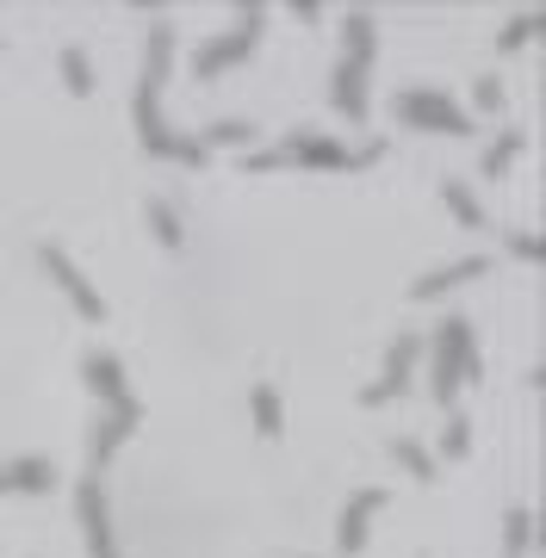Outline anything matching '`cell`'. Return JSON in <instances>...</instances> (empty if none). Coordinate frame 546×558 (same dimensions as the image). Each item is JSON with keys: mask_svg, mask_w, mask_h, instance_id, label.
Returning <instances> with one entry per match:
<instances>
[{"mask_svg": "<svg viewBox=\"0 0 546 558\" xmlns=\"http://www.w3.org/2000/svg\"><path fill=\"white\" fill-rule=\"evenodd\" d=\"M490 274V255H460V260H441V267H428L416 286H410V299L428 304V299H447L453 286H465V279H485Z\"/></svg>", "mask_w": 546, "mask_h": 558, "instance_id": "11", "label": "cell"}, {"mask_svg": "<svg viewBox=\"0 0 546 558\" xmlns=\"http://www.w3.org/2000/svg\"><path fill=\"white\" fill-rule=\"evenodd\" d=\"M38 260H44V274H50V286H57L62 299L75 304V317H87V323H106V299H100V286L75 267V255L69 248H57V242H44L38 248Z\"/></svg>", "mask_w": 546, "mask_h": 558, "instance_id": "5", "label": "cell"}, {"mask_svg": "<svg viewBox=\"0 0 546 558\" xmlns=\"http://www.w3.org/2000/svg\"><path fill=\"white\" fill-rule=\"evenodd\" d=\"M0 484H7L13 497H50V490H57V465L44 453H20V459L0 465Z\"/></svg>", "mask_w": 546, "mask_h": 558, "instance_id": "13", "label": "cell"}, {"mask_svg": "<svg viewBox=\"0 0 546 558\" xmlns=\"http://www.w3.org/2000/svg\"><path fill=\"white\" fill-rule=\"evenodd\" d=\"M168 161H181V168H205V161H211V149H205L199 137H174V156Z\"/></svg>", "mask_w": 546, "mask_h": 558, "instance_id": "27", "label": "cell"}, {"mask_svg": "<svg viewBox=\"0 0 546 558\" xmlns=\"http://www.w3.org/2000/svg\"><path fill=\"white\" fill-rule=\"evenodd\" d=\"M248 422L262 440H280L286 435V403H280V385H248Z\"/></svg>", "mask_w": 546, "mask_h": 558, "instance_id": "16", "label": "cell"}, {"mask_svg": "<svg viewBox=\"0 0 546 558\" xmlns=\"http://www.w3.org/2000/svg\"><path fill=\"white\" fill-rule=\"evenodd\" d=\"M57 69H62V87H69L75 100H87V94L100 87V75H94V57H87L82 44H69V50L57 57Z\"/></svg>", "mask_w": 546, "mask_h": 558, "instance_id": "21", "label": "cell"}, {"mask_svg": "<svg viewBox=\"0 0 546 558\" xmlns=\"http://www.w3.org/2000/svg\"><path fill=\"white\" fill-rule=\"evenodd\" d=\"M373 57H379V25H373V13H366V7H354V13L342 20V62L373 69Z\"/></svg>", "mask_w": 546, "mask_h": 558, "instance_id": "15", "label": "cell"}, {"mask_svg": "<svg viewBox=\"0 0 546 558\" xmlns=\"http://www.w3.org/2000/svg\"><path fill=\"white\" fill-rule=\"evenodd\" d=\"M472 106H478V112H503V106H509V87H503L497 75L472 81Z\"/></svg>", "mask_w": 546, "mask_h": 558, "instance_id": "26", "label": "cell"}, {"mask_svg": "<svg viewBox=\"0 0 546 558\" xmlns=\"http://www.w3.org/2000/svg\"><path fill=\"white\" fill-rule=\"evenodd\" d=\"M391 112H398V124L428 131V137H465V131H472V112H465L460 100H447L441 87H404V94L391 100Z\"/></svg>", "mask_w": 546, "mask_h": 558, "instance_id": "3", "label": "cell"}, {"mask_svg": "<svg viewBox=\"0 0 546 558\" xmlns=\"http://www.w3.org/2000/svg\"><path fill=\"white\" fill-rule=\"evenodd\" d=\"M329 106H336L348 124H366V69L336 62V75H329Z\"/></svg>", "mask_w": 546, "mask_h": 558, "instance_id": "14", "label": "cell"}, {"mask_svg": "<svg viewBox=\"0 0 546 558\" xmlns=\"http://www.w3.org/2000/svg\"><path fill=\"white\" fill-rule=\"evenodd\" d=\"M255 137H262V124H248V119H223V124H211V131H205V149H255Z\"/></svg>", "mask_w": 546, "mask_h": 558, "instance_id": "23", "label": "cell"}, {"mask_svg": "<svg viewBox=\"0 0 546 558\" xmlns=\"http://www.w3.org/2000/svg\"><path fill=\"white\" fill-rule=\"evenodd\" d=\"M0 50H7V38H0Z\"/></svg>", "mask_w": 546, "mask_h": 558, "instance_id": "30", "label": "cell"}, {"mask_svg": "<svg viewBox=\"0 0 546 558\" xmlns=\"http://www.w3.org/2000/svg\"><path fill=\"white\" fill-rule=\"evenodd\" d=\"M441 453H447V459H465V453H472V422H465V416H447Z\"/></svg>", "mask_w": 546, "mask_h": 558, "instance_id": "25", "label": "cell"}, {"mask_svg": "<svg viewBox=\"0 0 546 558\" xmlns=\"http://www.w3.org/2000/svg\"><path fill=\"white\" fill-rule=\"evenodd\" d=\"M441 205L453 211L460 230H485V205H478V193H472L465 180H441Z\"/></svg>", "mask_w": 546, "mask_h": 558, "instance_id": "22", "label": "cell"}, {"mask_svg": "<svg viewBox=\"0 0 546 558\" xmlns=\"http://www.w3.org/2000/svg\"><path fill=\"white\" fill-rule=\"evenodd\" d=\"M274 168H286L280 149H248L243 156V174H274Z\"/></svg>", "mask_w": 546, "mask_h": 558, "instance_id": "29", "label": "cell"}, {"mask_svg": "<svg viewBox=\"0 0 546 558\" xmlns=\"http://www.w3.org/2000/svg\"><path fill=\"white\" fill-rule=\"evenodd\" d=\"M82 379L87 391L106 403V410H119V403H131V385H124V360L112 354V348H94V354L82 360Z\"/></svg>", "mask_w": 546, "mask_h": 558, "instance_id": "12", "label": "cell"}, {"mask_svg": "<svg viewBox=\"0 0 546 558\" xmlns=\"http://www.w3.org/2000/svg\"><path fill=\"white\" fill-rule=\"evenodd\" d=\"M541 25H546L541 7H522V13H509L503 32H497V57H515V50H527V44L541 38Z\"/></svg>", "mask_w": 546, "mask_h": 558, "instance_id": "18", "label": "cell"}, {"mask_svg": "<svg viewBox=\"0 0 546 558\" xmlns=\"http://www.w3.org/2000/svg\"><path fill=\"white\" fill-rule=\"evenodd\" d=\"M416 360H423V336H398V341H391V348H385V373L361 391L366 410H379V403L404 398L410 379H416Z\"/></svg>", "mask_w": 546, "mask_h": 558, "instance_id": "7", "label": "cell"}, {"mask_svg": "<svg viewBox=\"0 0 546 558\" xmlns=\"http://www.w3.org/2000/svg\"><path fill=\"white\" fill-rule=\"evenodd\" d=\"M416 558H428V553H416Z\"/></svg>", "mask_w": 546, "mask_h": 558, "instance_id": "31", "label": "cell"}, {"mask_svg": "<svg viewBox=\"0 0 546 558\" xmlns=\"http://www.w3.org/2000/svg\"><path fill=\"white\" fill-rule=\"evenodd\" d=\"M131 124H137L143 156H156V161L174 156V137H181V131H168V119H162V87H156V81H143V75H137V94H131Z\"/></svg>", "mask_w": 546, "mask_h": 558, "instance_id": "8", "label": "cell"}, {"mask_svg": "<svg viewBox=\"0 0 546 558\" xmlns=\"http://www.w3.org/2000/svg\"><path fill=\"white\" fill-rule=\"evenodd\" d=\"M280 161L292 168H324V174H336V168H373L379 161V143H366V149H342L336 137H317V131H286L280 137Z\"/></svg>", "mask_w": 546, "mask_h": 558, "instance_id": "4", "label": "cell"}, {"mask_svg": "<svg viewBox=\"0 0 546 558\" xmlns=\"http://www.w3.org/2000/svg\"><path fill=\"white\" fill-rule=\"evenodd\" d=\"M503 248H509L515 260H541V236H534V230H509Z\"/></svg>", "mask_w": 546, "mask_h": 558, "instance_id": "28", "label": "cell"}, {"mask_svg": "<svg viewBox=\"0 0 546 558\" xmlns=\"http://www.w3.org/2000/svg\"><path fill=\"white\" fill-rule=\"evenodd\" d=\"M137 422H143V403L131 398V403H119V410H100V422H94V435H87V472L100 478L106 465L119 459V447L131 435H137Z\"/></svg>", "mask_w": 546, "mask_h": 558, "instance_id": "9", "label": "cell"}, {"mask_svg": "<svg viewBox=\"0 0 546 558\" xmlns=\"http://www.w3.org/2000/svg\"><path fill=\"white\" fill-rule=\"evenodd\" d=\"M143 223H149V236L162 242V248H186V223L168 199H143Z\"/></svg>", "mask_w": 546, "mask_h": 558, "instance_id": "20", "label": "cell"}, {"mask_svg": "<svg viewBox=\"0 0 546 558\" xmlns=\"http://www.w3.org/2000/svg\"><path fill=\"white\" fill-rule=\"evenodd\" d=\"M75 521H82V539L94 558H119V534H112V502H106V484L87 472L75 484Z\"/></svg>", "mask_w": 546, "mask_h": 558, "instance_id": "6", "label": "cell"}, {"mask_svg": "<svg viewBox=\"0 0 546 558\" xmlns=\"http://www.w3.org/2000/svg\"><path fill=\"white\" fill-rule=\"evenodd\" d=\"M522 149H527V131H522V124H509L503 137H497L485 156H478V174H485V180H503L509 168H515V156H522Z\"/></svg>", "mask_w": 546, "mask_h": 558, "instance_id": "19", "label": "cell"}, {"mask_svg": "<svg viewBox=\"0 0 546 558\" xmlns=\"http://www.w3.org/2000/svg\"><path fill=\"white\" fill-rule=\"evenodd\" d=\"M391 459H398V465H404V472H410L416 484H441V459L428 453L423 440H410V435H391Z\"/></svg>", "mask_w": 546, "mask_h": 558, "instance_id": "17", "label": "cell"}, {"mask_svg": "<svg viewBox=\"0 0 546 558\" xmlns=\"http://www.w3.org/2000/svg\"><path fill=\"white\" fill-rule=\"evenodd\" d=\"M379 509H385V490H354V497L342 502V515H336V546H342L348 558L366 546V534H373Z\"/></svg>", "mask_w": 546, "mask_h": 558, "instance_id": "10", "label": "cell"}, {"mask_svg": "<svg viewBox=\"0 0 546 558\" xmlns=\"http://www.w3.org/2000/svg\"><path fill=\"white\" fill-rule=\"evenodd\" d=\"M262 32H267V7H236V25H230L223 38H211V44H199V50H193V75L218 81L223 69L248 62V57H255V44H262Z\"/></svg>", "mask_w": 546, "mask_h": 558, "instance_id": "2", "label": "cell"}, {"mask_svg": "<svg viewBox=\"0 0 546 558\" xmlns=\"http://www.w3.org/2000/svg\"><path fill=\"white\" fill-rule=\"evenodd\" d=\"M478 379V341H472V323L465 317H441L435 323V341H428V391L441 410H453L460 385Z\"/></svg>", "mask_w": 546, "mask_h": 558, "instance_id": "1", "label": "cell"}, {"mask_svg": "<svg viewBox=\"0 0 546 558\" xmlns=\"http://www.w3.org/2000/svg\"><path fill=\"white\" fill-rule=\"evenodd\" d=\"M534 553V515L527 509H509L503 515V558H527Z\"/></svg>", "mask_w": 546, "mask_h": 558, "instance_id": "24", "label": "cell"}]
</instances>
